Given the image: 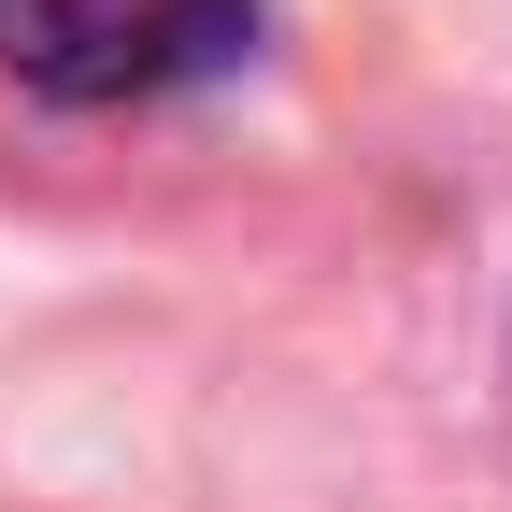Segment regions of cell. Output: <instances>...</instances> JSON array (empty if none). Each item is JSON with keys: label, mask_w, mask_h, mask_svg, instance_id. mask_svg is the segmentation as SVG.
Masks as SVG:
<instances>
[{"label": "cell", "mask_w": 512, "mask_h": 512, "mask_svg": "<svg viewBox=\"0 0 512 512\" xmlns=\"http://www.w3.org/2000/svg\"><path fill=\"white\" fill-rule=\"evenodd\" d=\"M256 57V0H0V72L29 100H171Z\"/></svg>", "instance_id": "6da1fadb"}]
</instances>
